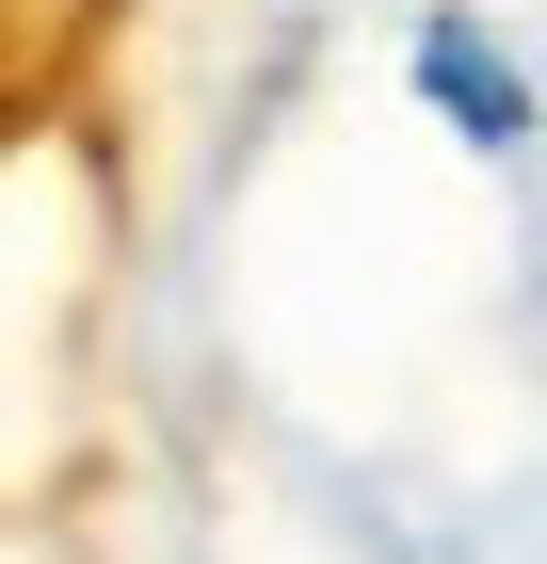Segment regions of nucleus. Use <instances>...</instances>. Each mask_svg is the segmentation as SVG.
<instances>
[{"label": "nucleus", "mask_w": 547, "mask_h": 564, "mask_svg": "<svg viewBox=\"0 0 547 564\" xmlns=\"http://www.w3.org/2000/svg\"><path fill=\"white\" fill-rule=\"evenodd\" d=\"M403 82L451 113V145H483V162H532V130H547V97H532V65H515L483 17H451L435 0L419 33H403Z\"/></svg>", "instance_id": "f257e3e1"}, {"label": "nucleus", "mask_w": 547, "mask_h": 564, "mask_svg": "<svg viewBox=\"0 0 547 564\" xmlns=\"http://www.w3.org/2000/svg\"><path fill=\"white\" fill-rule=\"evenodd\" d=\"M97 33V0H0V130H33L65 97V48Z\"/></svg>", "instance_id": "f03ea898"}]
</instances>
